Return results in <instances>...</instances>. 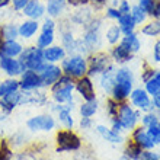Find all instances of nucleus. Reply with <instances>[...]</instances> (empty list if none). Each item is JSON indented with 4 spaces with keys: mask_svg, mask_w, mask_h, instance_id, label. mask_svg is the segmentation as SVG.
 <instances>
[{
    "mask_svg": "<svg viewBox=\"0 0 160 160\" xmlns=\"http://www.w3.org/2000/svg\"><path fill=\"white\" fill-rule=\"evenodd\" d=\"M118 10L121 15H124V13H130L131 10V6H130V2H127V0H121L118 4Z\"/></svg>",
    "mask_w": 160,
    "mask_h": 160,
    "instance_id": "nucleus-41",
    "label": "nucleus"
},
{
    "mask_svg": "<svg viewBox=\"0 0 160 160\" xmlns=\"http://www.w3.org/2000/svg\"><path fill=\"white\" fill-rule=\"evenodd\" d=\"M157 121H159V118H157V115L153 114V112H147V114L144 115V118H143V124L146 127L152 125V124H154V122H157Z\"/></svg>",
    "mask_w": 160,
    "mask_h": 160,
    "instance_id": "nucleus-39",
    "label": "nucleus"
},
{
    "mask_svg": "<svg viewBox=\"0 0 160 160\" xmlns=\"http://www.w3.org/2000/svg\"><path fill=\"white\" fill-rule=\"evenodd\" d=\"M153 105H154V108L160 109V92H157L156 95H153Z\"/></svg>",
    "mask_w": 160,
    "mask_h": 160,
    "instance_id": "nucleus-51",
    "label": "nucleus"
},
{
    "mask_svg": "<svg viewBox=\"0 0 160 160\" xmlns=\"http://www.w3.org/2000/svg\"><path fill=\"white\" fill-rule=\"evenodd\" d=\"M138 160H160V154H157V153L154 152H143L141 153V156H140Z\"/></svg>",
    "mask_w": 160,
    "mask_h": 160,
    "instance_id": "nucleus-40",
    "label": "nucleus"
},
{
    "mask_svg": "<svg viewBox=\"0 0 160 160\" xmlns=\"http://www.w3.org/2000/svg\"><path fill=\"white\" fill-rule=\"evenodd\" d=\"M0 68L8 73L9 76H18L26 70L25 66L19 60L13 57H6V55H0Z\"/></svg>",
    "mask_w": 160,
    "mask_h": 160,
    "instance_id": "nucleus-10",
    "label": "nucleus"
},
{
    "mask_svg": "<svg viewBox=\"0 0 160 160\" xmlns=\"http://www.w3.org/2000/svg\"><path fill=\"white\" fill-rule=\"evenodd\" d=\"M146 92H147L148 95H156L157 92H160V83L154 77H152L150 80L146 82Z\"/></svg>",
    "mask_w": 160,
    "mask_h": 160,
    "instance_id": "nucleus-36",
    "label": "nucleus"
},
{
    "mask_svg": "<svg viewBox=\"0 0 160 160\" xmlns=\"http://www.w3.org/2000/svg\"><path fill=\"white\" fill-rule=\"evenodd\" d=\"M73 106L72 105H67V106H58V118H60V122L63 124L64 127L67 128H72L73 127V118H72V114H70V109Z\"/></svg>",
    "mask_w": 160,
    "mask_h": 160,
    "instance_id": "nucleus-26",
    "label": "nucleus"
},
{
    "mask_svg": "<svg viewBox=\"0 0 160 160\" xmlns=\"http://www.w3.org/2000/svg\"><path fill=\"white\" fill-rule=\"evenodd\" d=\"M22 156H23V160H34L31 156H28V154H22ZM18 160H22V159H21V156L18 157Z\"/></svg>",
    "mask_w": 160,
    "mask_h": 160,
    "instance_id": "nucleus-53",
    "label": "nucleus"
},
{
    "mask_svg": "<svg viewBox=\"0 0 160 160\" xmlns=\"http://www.w3.org/2000/svg\"><path fill=\"white\" fill-rule=\"evenodd\" d=\"M22 51H23L22 44H19L16 39H8V41H4L3 45H2L0 55H6V57H13V58H16V57L21 55Z\"/></svg>",
    "mask_w": 160,
    "mask_h": 160,
    "instance_id": "nucleus-16",
    "label": "nucleus"
},
{
    "mask_svg": "<svg viewBox=\"0 0 160 160\" xmlns=\"http://www.w3.org/2000/svg\"><path fill=\"white\" fill-rule=\"evenodd\" d=\"M147 134L150 135V138L153 140L154 144L160 143V122L159 121L147 127Z\"/></svg>",
    "mask_w": 160,
    "mask_h": 160,
    "instance_id": "nucleus-35",
    "label": "nucleus"
},
{
    "mask_svg": "<svg viewBox=\"0 0 160 160\" xmlns=\"http://www.w3.org/2000/svg\"><path fill=\"white\" fill-rule=\"evenodd\" d=\"M134 141L135 144H138L141 148H146V150H152L156 144L153 143V140L150 138V135L147 134V131L144 130L143 127L141 128H137L134 132Z\"/></svg>",
    "mask_w": 160,
    "mask_h": 160,
    "instance_id": "nucleus-18",
    "label": "nucleus"
},
{
    "mask_svg": "<svg viewBox=\"0 0 160 160\" xmlns=\"http://www.w3.org/2000/svg\"><path fill=\"white\" fill-rule=\"evenodd\" d=\"M19 61L25 66V68H29V70H34V72L38 73L42 66L45 64L44 54H42V48H38V47H26L25 50L21 52V55H19Z\"/></svg>",
    "mask_w": 160,
    "mask_h": 160,
    "instance_id": "nucleus-2",
    "label": "nucleus"
},
{
    "mask_svg": "<svg viewBox=\"0 0 160 160\" xmlns=\"http://www.w3.org/2000/svg\"><path fill=\"white\" fill-rule=\"evenodd\" d=\"M118 109H119V105L115 99L108 101V114H109L111 118H117L118 117Z\"/></svg>",
    "mask_w": 160,
    "mask_h": 160,
    "instance_id": "nucleus-37",
    "label": "nucleus"
},
{
    "mask_svg": "<svg viewBox=\"0 0 160 160\" xmlns=\"http://www.w3.org/2000/svg\"><path fill=\"white\" fill-rule=\"evenodd\" d=\"M76 89H77V92L82 95V98L86 99V101L95 99V88H93L92 80L89 79V77H86V76L80 77V80L76 84Z\"/></svg>",
    "mask_w": 160,
    "mask_h": 160,
    "instance_id": "nucleus-15",
    "label": "nucleus"
},
{
    "mask_svg": "<svg viewBox=\"0 0 160 160\" xmlns=\"http://www.w3.org/2000/svg\"><path fill=\"white\" fill-rule=\"evenodd\" d=\"M114 84H115V68H114V66L111 64L109 67L102 73L101 86L106 93H111L112 89H114Z\"/></svg>",
    "mask_w": 160,
    "mask_h": 160,
    "instance_id": "nucleus-21",
    "label": "nucleus"
},
{
    "mask_svg": "<svg viewBox=\"0 0 160 160\" xmlns=\"http://www.w3.org/2000/svg\"><path fill=\"white\" fill-rule=\"evenodd\" d=\"M141 153H143V148L135 143L128 144L125 148V157H128L131 160H138L140 156H141Z\"/></svg>",
    "mask_w": 160,
    "mask_h": 160,
    "instance_id": "nucleus-34",
    "label": "nucleus"
},
{
    "mask_svg": "<svg viewBox=\"0 0 160 160\" xmlns=\"http://www.w3.org/2000/svg\"><path fill=\"white\" fill-rule=\"evenodd\" d=\"M130 15H131V18H132V21L135 22V25H141V23L146 21V18H147V13L144 12L138 4H135V6L131 8Z\"/></svg>",
    "mask_w": 160,
    "mask_h": 160,
    "instance_id": "nucleus-32",
    "label": "nucleus"
},
{
    "mask_svg": "<svg viewBox=\"0 0 160 160\" xmlns=\"http://www.w3.org/2000/svg\"><path fill=\"white\" fill-rule=\"evenodd\" d=\"M152 77H154V70H152V68H147V70L143 73L141 79H143V82L146 83V82H147V80H150Z\"/></svg>",
    "mask_w": 160,
    "mask_h": 160,
    "instance_id": "nucleus-47",
    "label": "nucleus"
},
{
    "mask_svg": "<svg viewBox=\"0 0 160 160\" xmlns=\"http://www.w3.org/2000/svg\"><path fill=\"white\" fill-rule=\"evenodd\" d=\"M90 125H92V121H90V118H86V117H83V118H82V121H80V127L86 130V128H89Z\"/></svg>",
    "mask_w": 160,
    "mask_h": 160,
    "instance_id": "nucleus-50",
    "label": "nucleus"
},
{
    "mask_svg": "<svg viewBox=\"0 0 160 160\" xmlns=\"http://www.w3.org/2000/svg\"><path fill=\"white\" fill-rule=\"evenodd\" d=\"M112 130H114L115 132L122 131V125H121V122H119L118 118H112Z\"/></svg>",
    "mask_w": 160,
    "mask_h": 160,
    "instance_id": "nucleus-48",
    "label": "nucleus"
},
{
    "mask_svg": "<svg viewBox=\"0 0 160 160\" xmlns=\"http://www.w3.org/2000/svg\"><path fill=\"white\" fill-rule=\"evenodd\" d=\"M122 160H131V159H128V157H124V159H122Z\"/></svg>",
    "mask_w": 160,
    "mask_h": 160,
    "instance_id": "nucleus-56",
    "label": "nucleus"
},
{
    "mask_svg": "<svg viewBox=\"0 0 160 160\" xmlns=\"http://www.w3.org/2000/svg\"><path fill=\"white\" fill-rule=\"evenodd\" d=\"M118 26L124 35H130L135 29V22L132 21L130 13H124V15H121L118 18Z\"/></svg>",
    "mask_w": 160,
    "mask_h": 160,
    "instance_id": "nucleus-24",
    "label": "nucleus"
},
{
    "mask_svg": "<svg viewBox=\"0 0 160 160\" xmlns=\"http://www.w3.org/2000/svg\"><path fill=\"white\" fill-rule=\"evenodd\" d=\"M3 42H4V39H3V37H2V31H0V51H2V45H3Z\"/></svg>",
    "mask_w": 160,
    "mask_h": 160,
    "instance_id": "nucleus-54",
    "label": "nucleus"
},
{
    "mask_svg": "<svg viewBox=\"0 0 160 160\" xmlns=\"http://www.w3.org/2000/svg\"><path fill=\"white\" fill-rule=\"evenodd\" d=\"M121 45L124 47L128 52L134 54V52L140 51V48H141V42H140L138 37L132 32V34H130V35H125V37L121 39Z\"/></svg>",
    "mask_w": 160,
    "mask_h": 160,
    "instance_id": "nucleus-23",
    "label": "nucleus"
},
{
    "mask_svg": "<svg viewBox=\"0 0 160 160\" xmlns=\"http://www.w3.org/2000/svg\"><path fill=\"white\" fill-rule=\"evenodd\" d=\"M55 29V22L52 19H45L44 25H42V31H54Z\"/></svg>",
    "mask_w": 160,
    "mask_h": 160,
    "instance_id": "nucleus-44",
    "label": "nucleus"
},
{
    "mask_svg": "<svg viewBox=\"0 0 160 160\" xmlns=\"http://www.w3.org/2000/svg\"><path fill=\"white\" fill-rule=\"evenodd\" d=\"M57 152H73L80 148V138L72 131H60L57 134Z\"/></svg>",
    "mask_w": 160,
    "mask_h": 160,
    "instance_id": "nucleus-4",
    "label": "nucleus"
},
{
    "mask_svg": "<svg viewBox=\"0 0 160 160\" xmlns=\"http://www.w3.org/2000/svg\"><path fill=\"white\" fill-rule=\"evenodd\" d=\"M66 6H67V0H47L45 10L51 18H57L64 12Z\"/></svg>",
    "mask_w": 160,
    "mask_h": 160,
    "instance_id": "nucleus-22",
    "label": "nucleus"
},
{
    "mask_svg": "<svg viewBox=\"0 0 160 160\" xmlns=\"http://www.w3.org/2000/svg\"><path fill=\"white\" fill-rule=\"evenodd\" d=\"M73 90H74L73 79L66 74L60 77L57 83L52 84V95H54L55 102H58V103H66V102L72 101Z\"/></svg>",
    "mask_w": 160,
    "mask_h": 160,
    "instance_id": "nucleus-3",
    "label": "nucleus"
},
{
    "mask_svg": "<svg viewBox=\"0 0 160 160\" xmlns=\"http://www.w3.org/2000/svg\"><path fill=\"white\" fill-rule=\"evenodd\" d=\"M61 70L72 79H80L88 73V60L82 54H72L68 58L63 60Z\"/></svg>",
    "mask_w": 160,
    "mask_h": 160,
    "instance_id": "nucleus-1",
    "label": "nucleus"
},
{
    "mask_svg": "<svg viewBox=\"0 0 160 160\" xmlns=\"http://www.w3.org/2000/svg\"><path fill=\"white\" fill-rule=\"evenodd\" d=\"M0 31H2V37H3L4 41L16 39L19 37V31H18V26L15 23H3L0 26Z\"/></svg>",
    "mask_w": 160,
    "mask_h": 160,
    "instance_id": "nucleus-27",
    "label": "nucleus"
},
{
    "mask_svg": "<svg viewBox=\"0 0 160 160\" xmlns=\"http://www.w3.org/2000/svg\"><path fill=\"white\" fill-rule=\"evenodd\" d=\"M92 19H93L92 9L86 8V6H82L80 9H77L76 12L73 13V16H72V22L77 23V25H84V26L88 25Z\"/></svg>",
    "mask_w": 160,
    "mask_h": 160,
    "instance_id": "nucleus-20",
    "label": "nucleus"
},
{
    "mask_svg": "<svg viewBox=\"0 0 160 160\" xmlns=\"http://www.w3.org/2000/svg\"><path fill=\"white\" fill-rule=\"evenodd\" d=\"M141 34L146 35V37H157V35H160V21L157 19V21L148 22L147 25L143 26Z\"/></svg>",
    "mask_w": 160,
    "mask_h": 160,
    "instance_id": "nucleus-31",
    "label": "nucleus"
},
{
    "mask_svg": "<svg viewBox=\"0 0 160 160\" xmlns=\"http://www.w3.org/2000/svg\"><path fill=\"white\" fill-rule=\"evenodd\" d=\"M28 2H29V0H12L10 3H12V6H13L15 10H22V9L26 6Z\"/></svg>",
    "mask_w": 160,
    "mask_h": 160,
    "instance_id": "nucleus-42",
    "label": "nucleus"
},
{
    "mask_svg": "<svg viewBox=\"0 0 160 160\" xmlns=\"http://www.w3.org/2000/svg\"><path fill=\"white\" fill-rule=\"evenodd\" d=\"M10 2H12V0H0V9L8 8L9 4H10Z\"/></svg>",
    "mask_w": 160,
    "mask_h": 160,
    "instance_id": "nucleus-52",
    "label": "nucleus"
},
{
    "mask_svg": "<svg viewBox=\"0 0 160 160\" xmlns=\"http://www.w3.org/2000/svg\"><path fill=\"white\" fill-rule=\"evenodd\" d=\"M152 16L156 18V19H160V0H156L154 8H153V10H152Z\"/></svg>",
    "mask_w": 160,
    "mask_h": 160,
    "instance_id": "nucleus-46",
    "label": "nucleus"
},
{
    "mask_svg": "<svg viewBox=\"0 0 160 160\" xmlns=\"http://www.w3.org/2000/svg\"><path fill=\"white\" fill-rule=\"evenodd\" d=\"M98 132L103 137V140H106V141H109V143H121L122 141V137L119 135V132H115L114 130H111V128H106V127L103 125H99L98 127Z\"/></svg>",
    "mask_w": 160,
    "mask_h": 160,
    "instance_id": "nucleus-25",
    "label": "nucleus"
},
{
    "mask_svg": "<svg viewBox=\"0 0 160 160\" xmlns=\"http://www.w3.org/2000/svg\"><path fill=\"white\" fill-rule=\"evenodd\" d=\"M153 58H154V61L160 63V41H157L156 44H154V48H153Z\"/></svg>",
    "mask_w": 160,
    "mask_h": 160,
    "instance_id": "nucleus-45",
    "label": "nucleus"
},
{
    "mask_svg": "<svg viewBox=\"0 0 160 160\" xmlns=\"http://www.w3.org/2000/svg\"><path fill=\"white\" fill-rule=\"evenodd\" d=\"M131 102L132 105L140 111H144V112H152L153 111V102L150 101L148 98V93L143 89H135V90H131Z\"/></svg>",
    "mask_w": 160,
    "mask_h": 160,
    "instance_id": "nucleus-8",
    "label": "nucleus"
},
{
    "mask_svg": "<svg viewBox=\"0 0 160 160\" xmlns=\"http://www.w3.org/2000/svg\"><path fill=\"white\" fill-rule=\"evenodd\" d=\"M154 79H156V80H157V82H159V83H160V72L154 73Z\"/></svg>",
    "mask_w": 160,
    "mask_h": 160,
    "instance_id": "nucleus-55",
    "label": "nucleus"
},
{
    "mask_svg": "<svg viewBox=\"0 0 160 160\" xmlns=\"http://www.w3.org/2000/svg\"><path fill=\"white\" fill-rule=\"evenodd\" d=\"M22 10H23V15L32 21H38L45 15V6L41 3V0H29Z\"/></svg>",
    "mask_w": 160,
    "mask_h": 160,
    "instance_id": "nucleus-13",
    "label": "nucleus"
},
{
    "mask_svg": "<svg viewBox=\"0 0 160 160\" xmlns=\"http://www.w3.org/2000/svg\"><path fill=\"white\" fill-rule=\"evenodd\" d=\"M42 86H52L58 82V79L63 76V70L52 63H45L38 72Z\"/></svg>",
    "mask_w": 160,
    "mask_h": 160,
    "instance_id": "nucleus-6",
    "label": "nucleus"
},
{
    "mask_svg": "<svg viewBox=\"0 0 160 160\" xmlns=\"http://www.w3.org/2000/svg\"><path fill=\"white\" fill-rule=\"evenodd\" d=\"M19 101H21V92H18V90L10 92L0 98V108L4 112H10V111H13L15 106L19 105Z\"/></svg>",
    "mask_w": 160,
    "mask_h": 160,
    "instance_id": "nucleus-17",
    "label": "nucleus"
},
{
    "mask_svg": "<svg viewBox=\"0 0 160 160\" xmlns=\"http://www.w3.org/2000/svg\"><path fill=\"white\" fill-rule=\"evenodd\" d=\"M117 118L121 122L122 130H132L135 127V124H137V121H138V112H135L132 109V106L122 103V105H119L118 117Z\"/></svg>",
    "mask_w": 160,
    "mask_h": 160,
    "instance_id": "nucleus-7",
    "label": "nucleus"
},
{
    "mask_svg": "<svg viewBox=\"0 0 160 160\" xmlns=\"http://www.w3.org/2000/svg\"><path fill=\"white\" fill-rule=\"evenodd\" d=\"M154 3H156V0H140L138 6L143 9L147 15H152V10H153V8H154Z\"/></svg>",
    "mask_w": 160,
    "mask_h": 160,
    "instance_id": "nucleus-38",
    "label": "nucleus"
},
{
    "mask_svg": "<svg viewBox=\"0 0 160 160\" xmlns=\"http://www.w3.org/2000/svg\"><path fill=\"white\" fill-rule=\"evenodd\" d=\"M90 0H67V3H70L72 6H84L88 4Z\"/></svg>",
    "mask_w": 160,
    "mask_h": 160,
    "instance_id": "nucleus-49",
    "label": "nucleus"
},
{
    "mask_svg": "<svg viewBox=\"0 0 160 160\" xmlns=\"http://www.w3.org/2000/svg\"><path fill=\"white\" fill-rule=\"evenodd\" d=\"M121 35H122V32L119 29V26L112 25V26H109V29L106 31V41L114 45V44H117L121 39Z\"/></svg>",
    "mask_w": 160,
    "mask_h": 160,
    "instance_id": "nucleus-33",
    "label": "nucleus"
},
{
    "mask_svg": "<svg viewBox=\"0 0 160 160\" xmlns=\"http://www.w3.org/2000/svg\"><path fill=\"white\" fill-rule=\"evenodd\" d=\"M54 39H55L54 31H42L41 35H39L38 39H37V47L44 50V48H47V47L52 45Z\"/></svg>",
    "mask_w": 160,
    "mask_h": 160,
    "instance_id": "nucleus-28",
    "label": "nucleus"
},
{
    "mask_svg": "<svg viewBox=\"0 0 160 160\" xmlns=\"http://www.w3.org/2000/svg\"><path fill=\"white\" fill-rule=\"evenodd\" d=\"M106 16L108 18H112V19H118L121 16V13L117 8H108L106 9Z\"/></svg>",
    "mask_w": 160,
    "mask_h": 160,
    "instance_id": "nucleus-43",
    "label": "nucleus"
},
{
    "mask_svg": "<svg viewBox=\"0 0 160 160\" xmlns=\"http://www.w3.org/2000/svg\"><path fill=\"white\" fill-rule=\"evenodd\" d=\"M131 90H132V79H118L115 80L111 95L117 102H121L130 96Z\"/></svg>",
    "mask_w": 160,
    "mask_h": 160,
    "instance_id": "nucleus-9",
    "label": "nucleus"
},
{
    "mask_svg": "<svg viewBox=\"0 0 160 160\" xmlns=\"http://www.w3.org/2000/svg\"><path fill=\"white\" fill-rule=\"evenodd\" d=\"M42 54H44V60L45 63H57V61H63L66 58V50L60 45H50L42 50Z\"/></svg>",
    "mask_w": 160,
    "mask_h": 160,
    "instance_id": "nucleus-14",
    "label": "nucleus"
},
{
    "mask_svg": "<svg viewBox=\"0 0 160 160\" xmlns=\"http://www.w3.org/2000/svg\"><path fill=\"white\" fill-rule=\"evenodd\" d=\"M109 66H111L109 55L106 52H95V54L90 55V58L88 61V73L90 76L102 74Z\"/></svg>",
    "mask_w": 160,
    "mask_h": 160,
    "instance_id": "nucleus-5",
    "label": "nucleus"
},
{
    "mask_svg": "<svg viewBox=\"0 0 160 160\" xmlns=\"http://www.w3.org/2000/svg\"><path fill=\"white\" fill-rule=\"evenodd\" d=\"M131 55L132 54L128 52L121 44L117 45V47H114V50H112V58H114L117 63H125V61H130Z\"/></svg>",
    "mask_w": 160,
    "mask_h": 160,
    "instance_id": "nucleus-29",
    "label": "nucleus"
},
{
    "mask_svg": "<svg viewBox=\"0 0 160 160\" xmlns=\"http://www.w3.org/2000/svg\"><path fill=\"white\" fill-rule=\"evenodd\" d=\"M54 125V118L50 115H38L28 121V128L32 131H51Z\"/></svg>",
    "mask_w": 160,
    "mask_h": 160,
    "instance_id": "nucleus-11",
    "label": "nucleus"
},
{
    "mask_svg": "<svg viewBox=\"0 0 160 160\" xmlns=\"http://www.w3.org/2000/svg\"><path fill=\"white\" fill-rule=\"evenodd\" d=\"M96 111H98V101L96 99L86 101L83 105L80 106V114H82V117H86V118H90L92 115H95Z\"/></svg>",
    "mask_w": 160,
    "mask_h": 160,
    "instance_id": "nucleus-30",
    "label": "nucleus"
},
{
    "mask_svg": "<svg viewBox=\"0 0 160 160\" xmlns=\"http://www.w3.org/2000/svg\"><path fill=\"white\" fill-rule=\"evenodd\" d=\"M39 29V23L38 21H25L23 23H21V26L18 28L19 31V37H22L23 39H29L32 38L35 34H37V31Z\"/></svg>",
    "mask_w": 160,
    "mask_h": 160,
    "instance_id": "nucleus-19",
    "label": "nucleus"
},
{
    "mask_svg": "<svg viewBox=\"0 0 160 160\" xmlns=\"http://www.w3.org/2000/svg\"><path fill=\"white\" fill-rule=\"evenodd\" d=\"M21 76L22 77H21V82H19V86L23 90H35V89H39L42 86L39 74L37 72H34V70L26 68Z\"/></svg>",
    "mask_w": 160,
    "mask_h": 160,
    "instance_id": "nucleus-12",
    "label": "nucleus"
}]
</instances>
